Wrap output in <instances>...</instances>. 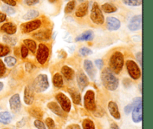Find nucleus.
Masks as SVG:
<instances>
[{"mask_svg": "<svg viewBox=\"0 0 153 129\" xmlns=\"http://www.w3.org/2000/svg\"><path fill=\"white\" fill-rule=\"evenodd\" d=\"M101 79L103 86L108 90H116L119 86V80L114 75V73L109 70V68H106L104 70H102Z\"/></svg>", "mask_w": 153, "mask_h": 129, "instance_id": "nucleus-1", "label": "nucleus"}, {"mask_svg": "<svg viewBox=\"0 0 153 129\" xmlns=\"http://www.w3.org/2000/svg\"><path fill=\"white\" fill-rule=\"evenodd\" d=\"M124 65V57L120 52H114L109 60V70L115 74L121 72Z\"/></svg>", "mask_w": 153, "mask_h": 129, "instance_id": "nucleus-2", "label": "nucleus"}, {"mask_svg": "<svg viewBox=\"0 0 153 129\" xmlns=\"http://www.w3.org/2000/svg\"><path fill=\"white\" fill-rule=\"evenodd\" d=\"M49 79L46 75L40 74L35 78L33 82L32 88L37 93H43L49 88Z\"/></svg>", "mask_w": 153, "mask_h": 129, "instance_id": "nucleus-3", "label": "nucleus"}, {"mask_svg": "<svg viewBox=\"0 0 153 129\" xmlns=\"http://www.w3.org/2000/svg\"><path fill=\"white\" fill-rule=\"evenodd\" d=\"M132 109V120L134 123H139L143 120V114H142V99L140 97L133 99Z\"/></svg>", "mask_w": 153, "mask_h": 129, "instance_id": "nucleus-4", "label": "nucleus"}, {"mask_svg": "<svg viewBox=\"0 0 153 129\" xmlns=\"http://www.w3.org/2000/svg\"><path fill=\"white\" fill-rule=\"evenodd\" d=\"M84 105L88 110L95 112L97 110V105L95 101V93L92 90H89L85 93L84 97Z\"/></svg>", "mask_w": 153, "mask_h": 129, "instance_id": "nucleus-5", "label": "nucleus"}, {"mask_svg": "<svg viewBox=\"0 0 153 129\" xmlns=\"http://www.w3.org/2000/svg\"><path fill=\"white\" fill-rule=\"evenodd\" d=\"M91 19L94 23L97 24V25H102L104 23V16H103L102 12L101 9L100 8L97 2H94L92 6Z\"/></svg>", "mask_w": 153, "mask_h": 129, "instance_id": "nucleus-6", "label": "nucleus"}, {"mask_svg": "<svg viewBox=\"0 0 153 129\" xmlns=\"http://www.w3.org/2000/svg\"><path fill=\"white\" fill-rule=\"evenodd\" d=\"M55 99L58 101V104H59L60 107L62 108L66 113H69L71 110V102H70V99L65 95V94L62 93H58L55 96Z\"/></svg>", "mask_w": 153, "mask_h": 129, "instance_id": "nucleus-7", "label": "nucleus"}, {"mask_svg": "<svg viewBox=\"0 0 153 129\" xmlns=\"http://www.w3.org/2000/svg\"><path fill=\"white\" fill-rule=\"evenodd\" d=\"M126 68L131 78H132L134 80H137V79H140V76H141L140 70L138 65L134 61H131V60L127 61Z\"/></svg>", "mask_w": 153, "mask_h": 129, "instance_id": "nucleus-8", "label": "nucleus"}, {"mask_svg": "<svg viewBox=\"0 0 153 129\" xmlns=\"http://www.w3.org/2000/svg\"><path fill=\"white\" fill-rule=\"evenodd\" d=\"M49 48L44 44H40L37 51V61L41 65L46 64L49 58Z\"/></svg>", "mask_w": 153, "mask_h": 129, "instance_id": "nucleus-9", "label": "nucleus"}, {"mask_svg": "<svg viewBox=\"0 0 153 129\" xmlns=\"http://www.w3.org/2000/svg\"><path fill=\"white\" fill-rule=\"evenodd\" d=\"M40 25H41V21L39 19H36V20L22 24L20 28L21 31L23 33H29L40 28Z\"/></svg>", "mask_w": 153, "mask_h": 129, "instance_id": "nucleus-10", "label": "nucleus"}, {"mask_svg": "<svg viewBox=\"0 0 153 129\" xmlns=\"http://www.w3.org/2000/svg\"><path fill=\"white\" fill-rule=\"evenodd\" d=\"M9 105H10V108L12 112L14 113H18L21 109V101L20 97L18 93L14 94L12 96L9 100Z\"/></svg>", "mask_w": 153, "mask_h": 129, "instance_id": "nucleus-11", "label": "nucleus"}, {"mask_svg": "<svg viewBox=\"0 0 153 129\" xmlns=\"http://www.w3.org/2000/svg\"><path fill=\"white\" fill-rule=\"evenodd\" d=\"M142 25V16L141 15H137L133 16L128 23V29L130 31H137L141 28Z\"/></svg>", "mask_w": 153, "mask_h": 129, "instance_id": "nucleus-12", "label": "nucleus"}, {"mask_svg": "<svg viewBox=\"0 0 153 129\" xmlns=\"http://www.w3.org/2000/svg\"><path fill=\"white\" fill-rule=\"evenodd\" d=\"M34 89L31 86H26L24 90V102L27 105H31L34 102Z\"/></svg>", "mask_w": 153, "mask_h": 129, "instance_id": "nucleus-13", "label": "nucleus"}, {"mask_svg": "<svg viewBox=\"0 0 153 129\" xmlns=\"http://www.w3.org/2000/svg\"><path fill=\"white\" fill-rule=\"evenodd\" d=\"M108 111L112 117L114 118L117 120H120V119L121 115L116 102H114L113 101L109 102L108 105Z\"/></svg>", "mask_w": 153, "mask_h": 129, "instance_id": "nucleus-14", "label": "nucleus"}, {"mask_svg": "<svg viewBox=\"0 0 153 129\" xmlns=\"http://www.w3.org/2000/svg\"><path fill=\"white\" fill-rule=\"evenodd\" d=\"M106 25L109 31H117L120 28V21L115 17L109 16L106 19Z\"/></svg>", "mask_w": 153, "mask_h": 129, "instance_id": "nucleus-15", "label": "nucleus"}, {"mask_svg": "<svg viewBox=\"0 0 153 129\" xmlns=\"http://www.w3.org/2000/svg\"><path fill=\"white\" fill-rule=\"evenodd\" d=\"M76 79H77V83L79 85V87L80 90H83L85 87L89 84V81H88V77L86 75L83 73V72H79L76 75Z\"/></svg>", "mask_w": 153, "mask_h": 129, "instance_id": "nucleus-16", "label": "nucleus"}, {"mask_svg": "<svg viewBox=\"0 0 153 129\" xmlns=\"http://www.w3.org/2000/svg\"><path fill=\"white\" fill-rule=\"evenodd\" d=\"M84 68H85V70L86 71L88 76H89L91 79H94V78H95L96 70L95 68H94L92 61L88 59L85 60V61H84Z\"/></svg>", "mask_w": 153, "mask_h": 129, "instance_id": "nucleus-17", "label": "nucleus"}, {"mask_svg": "<svg viewBox=\"0 0 153 129\" xmlns=\"http://www.w3.org/2000/svg\"><path fill=\"white\" fill-rule=\"evenodd\" d=\"M47 107L52 112H53L55 115L59 116H64V111L62 110L59 105L55 102H50L47 104Z\"/></svg>", "mask_w": 153, "mask_h": 129, "instance_id": "nucleus-18", "label": "nucleus"}, {"mask_svg": "<svg viewBox=\"0 0 153 129\" xmlns=\"http://www.w3.org/2000/svg\"><path fill=\"white\" fill-rule=\"evenodd\" d=\"M16 25H14L12 22H7V23H4L2 26L1 27V31H4L6 34H9V35H11V34H15L16 32Z\"/></svg>", "mask_w": 153, "mask_h": 129, "instance_id": "nucleus-19", "label": "nucleus"}, {"mask_svg": "<svg viewBox=\"0 0 153 129\" xmlns=\"http://www.w3.org/2000/svg\"><path fill=\"white\" fill-rule=\"evenodd\" d=\"M61 73L64 77L67 80H72L75 76L74 70L68 66H64L61 69Z\"/></svg>", "mask_w": 153, "mask_h": 129, "instance_id": "nucleus-20", "label": "nucleus"}, {"mask_svg": "<svg viewBox=\"0 0 153 129\" xmlns=\"http://www.w3.org/2000/svg\"><path fill=\"white\" fill-rule=\"evenodd\" d=\"M93 38H94V33L91 30H88L81 35L78 36L76 38V41H89V40H92Z\"/></svg>", "mask_w": 153, "mask_h": 129, "instance_id": "nucleus-21", "label": "nucleus"}, {"mask_svg": "<svg viewBox=\"0 0 153 129\" xmlns=\"http://www.w3.org/2000/svg\"><path fill=\"white\" fill-rule=\"evenodd\" d=\"M88 10V3L83 2L78 7L76 11V15L78 17H83L87 14Z\"/></svg>", "mask_w": 153, "mask_h": 129, "instance_id": "nucleus-22", "label": "nucleus"}, {"mask_svg": "<svg viewBox=\"0 0 153 129\" xmlns=\"http://www.w3.org/2000/svg\"><path fill=\"white\" fill-rule=\"evenodd\" d=\"M33 37L37 40H46L50 37V31L46 30V31H40L36 33L33 35Z\"/></svg>", "mask_w": 153, "mask_h": 129, "instance_id": "nucleus-23", "label": "nucleus"}, {"mask_svg": "<svg viewBox=\"0 0 153 129\" xmlns=\"http://www.w3.org/2000/svg\"><path fill=\"white\" fill-rule=\"evenodd\" d=\"M12 120V116L9 112L3 111L0 112V123L7 125Z\"/></svg>", "mask_w": 153, "mask_h": 129, "instance_id": "nucleus-24", "label": "nucleus"}, {"mask_svg": "<svg viewBox=\"0 0 153 129\" xmlns=\"http://www.w3.org/2000/svg\"><path fill=\"white\" fill-rule=\"evenodd\" d=\"M69 93H70V96H71L74 104L80 105L81 100H82L81 99L80 93H79L76 90H74V89H70L69 90Z\"/></svg>", "mask_w": 153, "mask_h": 129, "instance_id": "nucleus-25", "label": "nucleus"}, {"mask_svg": "<svg viewBox=\"0 0 153 129\" xmlns=\"http://www.w3.org/2000/svg\"><path fill=\"white\" fill-rule=\"evenodd\" d=\"M29 112V114L31 115L33 117L36 118V119H41L43 117V111L41 110V109L37 107H33L31 108L28 110Z\"/></svg>", "mask_w": 153, "mask_h": 129, "instance_id": "nucleus-26", "label": "nucleus"}, {"mask_svg": "<svg viewBox=\"0 0 153 129\" xmlns=\"http://www.w3.org/2000/svg\"><path fill=\"white\" fill-rule=\"evenodd\" d=\"M52 82H53L54 86L57 88L62 87L63 85H64L63 77L61 75L59 74V73H56V74H55V76H53Z\"/></svg>", "mask_w": 153, "mask_h": 129, "instance_id": "nucleus-27", "label": "nucleus"}, {"mask_svg": "<svg viewBox=\"0 0 153 129\" xmlns=\"http://www.w3.org/2000/svg\"><path fill=\"white\" fill-rule=\"evenodd\" d=\"M24 44L32 53H34L37 50V44L34 40H31V39H26V40H24Z\"/></svg>", "mask_w": 153, "mask_h": 129, "instance_id": "nucleus-28", "label": "nucleus"}, {"mask_svg": "<svg viewBox=\"0 0 153 129\" xmlns=\"http://www.w3.org/2000/svg\"><path fill=\"white\" fill-rule=\"evenodd\" d=\"M102 9L103 11L108 13H114V12H116L117 10L116 6L114 5L113 4H110V3H105V4H102Z\"/></svg>", "mask_w": 153, "mask_h": 129, "instance_id": "nucleus-29", "label": "nucleus"}, {"mask_svg": "<svg viewBox=\"0 0 153 129\" xmlns=\"http://www.w3.org/2000/svg\"><path fill=\"white\" fill-rule=\"evenodd\" d=\"M39 12L36 10H30L22 16L23 19L25 20H30V19H32L36 18L37 16H38Z\"/></svg>", "mask_w": 153, "mask_h": 129, "instance_id": "nucleus-30", "label": "nucleus"}, {"mask_svg": "<svg viewBox=\"0 0 153 129\" xmlns=\"http://www.w3.org/2000/svg\"><path fill=\"white\" fill-rule=\"evenodd\" d=\"M82 128L83 129H95V124L94 121L91 119H85L82 122Z\"/></svg>", "mask_w": 153, "mask_h": 129, "instance_id": "nucleus-31", "label": "nucleus"}, {"mask_svg": "<svg viewBox=\"0 0 153 129\" xmlns=\"http://www.w3.org/2000/svg\"><path fill=\"white\" fill-rule=\"evenodd\" d=\"M123 2L128 6H140L142 4V0H123Z\"/></svg>", "mask_w": 153, "mask_h": 129, "instance_id": "nucleus-32", "label": "nucleus"}, {"mask_svg": "<svg viewBox=\"0 0 153 129\" xmlns=\"http://www.w3.org/2000/svg\"><path fill=\"white\" fill-rule=\"evenodd\" d=\"M4 63H5L9 67H13L16 65V58H13V57L8 56L6 57V58H4Z\"/></svg>", "mask_w": 153, "mask_h": 129, "instance_id": "nucleus-33", "label": "nucleus"}, {"mask_svg": "<svg viewBox=\"0 0 153 129\" xmlns=\"http://www.w3.org/2000/svg\"><path fill=\"white\" fill-rule=\"evenodd\" d=\"M3 40L10 46H15L16 43V39L15 37H10L8 35H4L3 37Z\"/></svg>", "mask_w": 153, "mask_h": 129, "instance_id": "nucleus-34", "label": "nucleus"}, {"mask_svg": "<svg viewBox=\"0 0 153 129\" xmlns=\"http://www.w3.org/2000/svg\"><path fill=\"white\" fill-rule=\"evenodd\" d=\"M75 6H76V1L75 0H72V1H69L65 7V13H70L74 10Z\"/></svg>", "mask_w": 153, "mask_h": 129, "instance_id": "nucleus-35", "label": "nucleus"}, {"mask_svg": "<svg viewBox=\"0 0 153 129\" xmlns=\"http://www.w3.org/2000/svg\"><path fill=\"white\" fill-rule=\"evenodd\" d=\"M10 52V48L7 46L0 44V58L6 56Z\"/></svg>", "mask_w": 153, "mask_h": 129, "instance_id": "nucleus-36", "label": "nucleus"}, {"mask_svg": "<svg viewBox=\"0 0 153 129\" xmlns=\"http://www.w3.org/2000/svg\"><path fill=\"white\" fill-rule=\"evenodd\" d=\"M92 53V50L88 47H82L79 49V54H80L82 56H88V55H91Z\"/></svg>", "mask_w": 153, "mask_h": 129, "instance_id": "nucleus-37", "label": "nucleus"}, {"mask_svg": "<svg viewBox=\"0 0 153 129\" xmlns=\"http://www.w3.org/2000/svg\"><path fill=\"white\" fill-rule=\"evenodd\" d=\"M46 126L47 127L48 129H56L55 122L50 117H48L46 119Z\"/></svg>", "mask_w": 153, "mask_h": 129, "instance_id": "nucleus-38", "label": "nucleus"}, {"mask_svg": "<svg viewBox=\"0 0 153 129\" xmlns=\"http://www.w3.org/2000/svg\"><path fill=\"white\" fill-rule=\"evenodd\" d=\"M34 125L37 129H46V125L40 119H37L36 120H34Z\"/></svg>", "mask_w": 153, "mask_h": 129, "instance_id": "nucleus-39", "label": "nucleus"}, {"mask_svg": "<svg viewBox=\"0 0 153 129\" xmlns=\"http://www.w3.org/2000/svg\"><path fill=\"white\" fill-rule=\"evenodd\" d=\"M2 10L9 15H13L15 13V10L10 5H3Z\"/></svg>", "mask_w": 153, "mask_h": 129, "instance_id": "nucleus-40", "label": "nucleus"}, {"mask_svg": "<svg viewBox=\"0 0 153 129\" xmlns=\"http://www.w3.org/2000/svg\"><path fill=\"white\" fill-rule=\"evenodd\" d=\"M20 54H21V56L23 59H25L28 55V48L26 47L25 46H21V49H20Z\"/></svg>", "mask_w": 153, "mask_h": 129, "instance_id": "nucleus-41", "label": "nucleus"}, {"mask_svg": "<svg viewBox=\"0 0 153 129\" xmlns=\"http://www.w3.org/2000/svg\"><path fill=\"white\" fill-rule=\"evenodd\" d=\"M6 73V67L5 65L4 64L3 61L0 60V78L4 76V75Z\"/></svg>", "mask_w": 153, "mask_h": 129, "instance_id": "nucleus-42", "label": "nucleus"}, {"mask_svg": "<svg viewBox=\"0 0 153 129\" xmlns=\"http://www.w3.org/2000/svg\"><path fill=\"white\" fill-rule=\"evenodd\" d=\"M34 69H35V66L31 63H26L25 64V70L28 73H31L32 71H34Z\"/></svg>", "mask_w": 153, "mask_h": 129, "instance_id": "nucleus-43", "label": "nucleus"}, {"mask_svg": "<svg viewBox=\"0 0 153 129\" xmlns=\"http://www.w3.org/2000/svg\"><path fill=\"white\" fill-rule=\"evenodd\" d=\"M132 109H133L132 104L127 105L125 107V108H124V111H125L126 114H129V113L132 111Z\"/></svg>", "mask_w": 153, "mask_h": 129, "instance_id": "nucleus-44", "label": "nucleus"}, {"mask_svg": "<svg viewBox=\"0 0 153 129\" xmlns=\"http://www.w3.org/2000/svg\"><path fill=\"white\" fill-rule=\"evenodd\" d=\"M25 4L28 6H32L34 5V4H37L39 2V0H24Z\"/></svg>", "mask_w": 153, "mask_h": 129, "instance_id": "nucleus-45", "label": "nucleus"}, {"mask_svg": "<svg viewBox=\"0 0 153 129\" xmlns=\"http://www.w3.org/2000/svg\"><path fill=\"white\" fill-rule=\"evenodd\" d=\"M95 64L97 67V68L101 70L102 68L103 65H104V63H103V61L102 59H97L95 61Z\"/></svg>", "mask_w": 153, "mask_h": 129, "instance_id": "nucleus-46", "label": "nucleus"}, {"mask_svg": "<svg viewBox=\"0 0 153 129\" xmlns=\"http://www.w3.org/2000/svg\"><path fill=\"white\" fill-rule=\"evenodd\" d=\"M1 1H3L4 3H6V4L10 6L16 5V1L14 0H1Z\"/></svg>", "mask_w": 153, "mask_h": 129, "instance_id": "nucleus-47", "label": "nucleus"}, {"mask_svg": "<svg viewBox=\"0 0 153 129\" xmlns=\"http://www.w3.org/2000/svg\"><path fill=\"white\" fill-rule=\"evenodd\" d=\"M67 129H82L78 124H71L67 127Z\"/></svg>", "mask_w": 153, "mask_h": 129, "instance_id": "nucleus-48", "label": "nucleus"}, {"mask_svg": "<svg viewBox=\"0 0 153 129\" xmlns=\"http://www.w3.org/2000/svg\"><path fill=\"white\" fill-rule=\"evenodd\" d=\"M136 58H137V60L138 61L139 64H142V53L141 52H138V53L136 55Z\"/></svg>", "mask_w": 153, "mask_h": 129, "instance_id": "nucleus-49", "label": "nucleus"}, {"mask_svg": "<svg viewBox=\"0 0 153 129\" xmlns=\"http://www.w3.org/2000/svg\"><path fill=\"white\" fill-rule=\"evenodd\" d=\"M6 19V15L3 13H0V23L4 22Z\"/></svg>", "mask_w": 153, "mask_h": 129, "instance_id": "nucleus-50", "label": "nucleus"}, {"mask_svg": "<svg viewBox=\"0 0 153 129\" xmlns=\"http://www.w3.org/2000/svg\"><path fill=\"white\" fill-rule=\"evenodd\" d=\"M110 129H120V128H119V126L117 125V124H116L114 122V123H111V125Z\"/></svg>", "mask_w": 153, "mask_h": 129, "instance_id": "nucleus-51", "label": "nucleus"}, {"mask_svg": "<svg viewBox=\"0 0 153 129\" xmlns=\"http://www.w3.org/2000/svg\"><path fill=\"white\" fill-rule=\"evenodd\" d=\"M25 121H24V119H22V120H20L19 122H17V125L18 127H22L24 125H25Z\"/></svg>", "mask_w": 153, "mask_h": 129, "instance_id": "nucleus-52", "label": "nucleus"}, {"mask_svg": "<svg viewBox=\"0 0 153 129\" xmlns=\"http://www.w3.org/2000/svg\"><path fill=\"white\" fill-rule=\"evenodd\" d=\"M3 86H4V85H3V84L1 83V82H0V92H1V90H2Z\"/></svg>", "mask_w": 153, "mask_h": 129, "instance_id": "nucleus-53", "label": "nucleus"}, {"mask_svg": "<svg viewBox=\"0 0 153 129\" xmlns=\"http://www.w3.org/2000/svg\"><path fill=\"white\" fill-rule=\"evenodd\" d=\"M49 1H50V2H54V1H55V0H49Z\"/></svg>", "mask_w": 153, "mask_h": 129, "instance_id": "nucleus-54", "label": "nucleus"}]
</instances>
